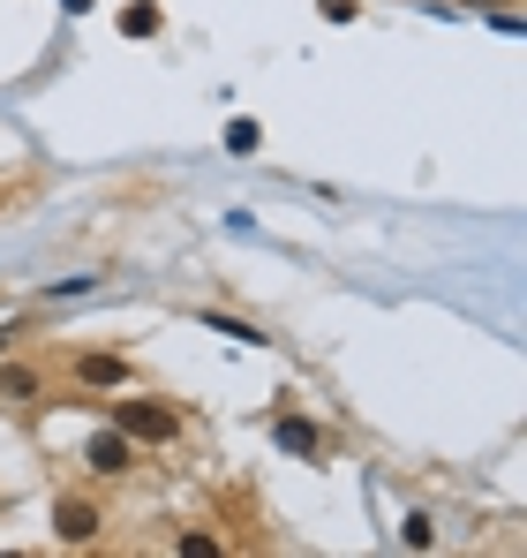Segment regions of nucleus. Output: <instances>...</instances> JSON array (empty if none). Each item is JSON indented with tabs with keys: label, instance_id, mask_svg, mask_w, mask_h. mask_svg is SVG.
<instances>
[{
	"label": "nucleus",
	"instance_id": "nucleus-8",
	"mask_svg": "<svg viewBox=\"0 0 527 558\" xmlns=\"http://www.w3.org/2000/svg\"><path fill=\"white\" fill-rule=\"evenodd\" d=\"M121 31H128V38H151V31H159V8H151V0L121 8Z\"/></svg>",
	"mask_w": 527,
	"mask_h": 558
},
{
	"label": "nucleus",
	"instance_id": "nucleus-9",
	"mask_svg": "<svg viewBox=\"0 0 527 558\" xmlns=\"http://www.w3.org/2000/svg\"><path fill=\"white\" fill-rule=\"evenodd\" d=\"M400 544H407V551H430V544H438L430 513H407V521H400Z\"/></svg>",
	"mask_w": 527,
	"mask_h": 558
},
{
	"label": "nucleus",
	"instance_id": "nucleus-5",
	"mask_svg": "<svg viewBox=\"0 0 527 558\" xmlns=\"http://www.w3.org/2000/svg\"><path fill=\"white\" fill-rule=\"evenodd\" d=\"M271 438H279V453H302V461L317 453V423H309V415H279Z\"/></svg>",
	"mask_w": 527,
	"mask_h": 558
},
{
	"label": "nucleus",
	"instance_id": "nucleus-6",
	"mask_svg": "<svg viewBox=\"0 0 527 558\" xmlns=\"http://www.w3.org/2000/svg\"><path fill=\"white\" fill-rule=\"evenodd\" d=\"M204 325H211V332H226L234 348H264V332H257V325H234L226 310H204Z\"/></svg>",
	"mask_w": 527,
	"mask_h": 558
},
{
	"label": "nucleus",
	"instance_id": "nucleus-2",
	"mask_svg": "<svg viewBox=\"0 0 527 558\" xmlns=\"http://www.w3.org/2000/svg\"><path fill=\"white\" fill-rule=\"evenodd\" d=\"M53 536L61 544H98V506L90 498H61L53 506Z\"/></svg>",
	"mask_w": 527,
	"mask_h": 558
},
{
	"label": "nucleus",
	"instance_id": "nucleus-4",
	"mask_svg": "<svg viewBox=\"0 0 527 558\" xmlns=\"http://www.w3.org/2000/svg\"><path fill=\"white\" fill-rule=\"evenodd\" d=\"M84 461H90V475H128V438L121 430H98L84 446Z\"/></svg>",
	"mask_w": 527,
	"mask_h": 558
},
{
	"label": "nucleus",
	"instance_id": "nucleus-1",
	"mask_svg": "<svg viewBox=\"0 0 527 558\" xmlns=\"http://www.w3.org/2000/svg\"><path fill=\"white\" fill-rule=\"evenodd\" d=\"M113 430H121V438H144V446H167L181 430V415L167 400H121V408H113Z\"/></svg>",
	"mask_w": 527,
	"mask_h": 558
},
{
	"label": "nucleus",
	"instance_id": "nucleus-12",
	"mask_svg": "<svg viewBox=\"0 0 527 558\" xmlns=\"http://www.w3.org/2000/svg\"><path fill=\"white\" fill-rule=\"evenodd\" d=\"M0 348H8V332H0Z\"/></svg>",
	"mask_w": 527,
	"mask_h": 558
},
{
	"label": "nucleus",
	"instance_id": "nucleus-7",
	"mask_svg": "<svg viewBox=\"0 0 527 558\" xmlns=\"http://www.w3.org/2000/svg\"><path fill=\"white\" fill-rule=\"evenodd\" d=\"M0 392H8V400H38V371L8 363V371H0Z\"/></svg>",
	"mask_w": 527,
	"mask_h": 558
},
{
	"label": "nucleus",
	"instance_id": "nucleus-10",
	"mask_svg": "<svg viewBox=\"0 0 527 558\" xmlns=\"http://www.w3.org/2000/svg\"><path fill=\"white\" fill-rule=\"evenodd\" d=\"M226 151H257V121H234L226 129Z\"/></svg>",
	"mask_w": 527,
	"mask_h": 558
},
{
	"label": "nucleus",
	"instance_id": "nucleus-11",
	"mask_svg": "<svg viewBox=\"0 0 527 558\" xmlns=\"http://www.w3.org/2000/svg\"><path fill=\"white\" fill-rule=\"evenodd\" d=\"M324 23H354V0H324Z\"/></svg>",
	"mask_w": 527,
	"mask_h": 558
},
{
	"label": "nucleus",
	"instance_id": "nucleus-3",
	"mask_svg": "<svg viewBox=\"0 0 527 558\" xmlns=\"http://www.w3.org/2000/svg\"><path fill=\"white\" fill-rule=\"evenodd\" d=\"M76 385H90V392L128 385V355H76Z\"/></svg>",
	"mask_w": 527,
	"mask_h": 558
}]
</instances>
